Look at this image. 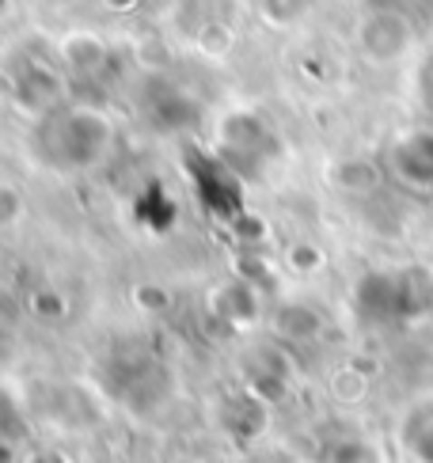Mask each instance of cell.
I'll return each instance as SVG.
<instances>
[{
    "mask_svg": "<svg viewBox=\"0 0 433 463\" xmlns=\"http://www.w3.org/2000/svg\"><path fill=\"white\" fill-rule=\"evenodd\" d=\"M358 43H361L369 61H377V65L399 61V57L410 50V19L391 12V8L369 12L358 27Z\"/></svg>",
    "mask_w": 433,
    "mask_h": 463,
    "instance_id": "cell-1",
    "label": "cell"
},
{
    "mask_svg": "<svg viewBox=\"0 0 433 463\" xmlns=\"http://www.w3.org/2000/svg\"><path fill=\"white\" fill-rule=\"evenodd\" d=\"M391 164H396L403 183L433 190V133L419 129V133H410V137H403L391 148Z\"/></svg>",
    "mask_w": 433,
    "mask_h": 463,
    "instance_id": "cell-2",
    "label": "cell"
},
{
    "mask_svg": "<svg viewBox=\"0 0 433 463\" xmlns=\"http://www.w3.org/2000/svg\"><path fill=\"white\" fill-rule=\"evenodd\" d=\"M57 53H62V61L76 72H91L100 69L107 61V43L95 31H69L62 38V46H57Z\"/></svg>",
    "mask_w": 433,
    "mask_h": 463,
    "instance_id": "cell-3",
    "label": "cell"
},
{
    "mask_svg": "<svg viewBox=\"0 0 433 463\" xmlns=\"http://www.w3.org/2000/svg\"><path fill=\"white\" fill-rule=\"evenodd\" d=\"M331 388H334V399L358 402V399H365V392H369V376L358 373V369H339V373H334Z\"/></svg>",
    "mask_w": 433,
    "mask_h": 463,
    "instance_id": "cell-4",
    "label": "cell"
},
{
    "mask_svg": "<svg viewBox=\"0 0 433 463\" xmlns=\"http://www.w3.org/2000/svg\"><path fill=\"white\" fill-rule=\"evenodd\" d=\"M228 46H232V34H228L221 24H213V27H206V31L198 34V50H202V53H209V57L228 53Z\"/></svg>",
    "mask_w": 433,
    "mask_h": 463,
    "instance_id": "cell-5",
    "label": "cell"
},
{
    "mask_svg": "<svg viewBox=\"0 0 433 463\" xmlns=\"http://www.w3.org/2000/svg\"><path fill=\"white\" fill-rule=\"evenodd\" d=\"M320 262H323V255H320L316 247H308V243L289 250V266L297 269V274H312V269H320Z\"/></svg>",
    "mask_w": 433,
    "mask_h": 463,
    "instance_id": "cell-6",
    "label": "cell"
},
{
    "mask_svg": "<svg viewBox=\"0 0 433 463\" xmlns=\"http://www.w3.org/2000/svg\"><path fill=\"white\" fill-rule=\"evenodd\" d=\"M415 456H419L422 463H433V421L422 430V437L415 440Z\"/></svg>",
    "mask_w": 433,
    "mask_h": 463,
    "instance_id": "cell-7",
    "label": "cell"
},
{
    "mask_svg": "<svg viewBox=\"0 0 433 463\" xmlns=\"http://www.w3.org/2000/svg\"><path fill=\"white\" fill-rule=\"evenodd\" d=\"M107 8H118V12H130V8H137V0H103Z\"/></svg>",
    "mask_w": 433,
    "mask_h": 463,
    "instance_id": "cell-8",
    "label": "cell"
}]
</instances>
